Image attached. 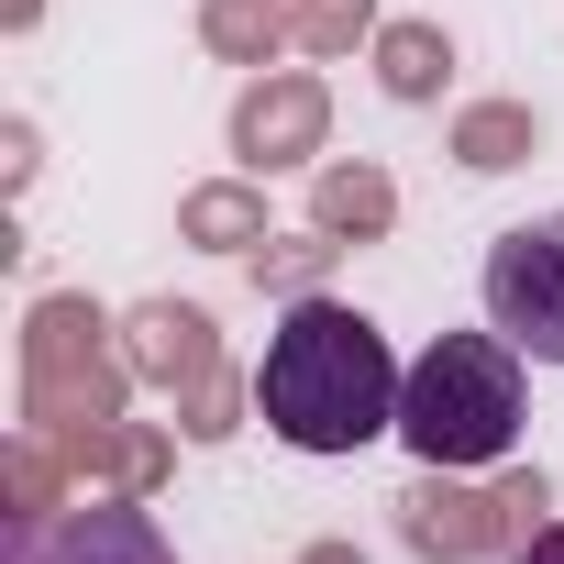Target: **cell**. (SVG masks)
Wrapping results in <instances>:
<instances>
[{"instance_id": "6da1fadb", "label": "cell", "mask_w": 564, "mask_h": 564, "mask_svg": "<svg viewBox=\"0 0 564 564\" xmlns=\"http://www.w3.org/2000/svg\"><path fill=\"white\" fill-rule=\"evenodd\" d=\"M399 355L366 311L344 300H300L289 322L265 333V366H254V410L276 443L300 454H366L377 432H399Z\"/></svg>"}, {"instance_id": "7a4b0ae2", "label": "cell", "mask_w": 564, "mask_h": 564, "mask_svg": "<svg viewBox=\"0 0 564 564\" xmlns=\"http://www.w3.org/2000/svg\"><path fill=\"white\" fill-rule=\"evenodd\" d=\"M399 443L421 465H498L520 443V344L509 333H443L399 388Z\"/></svg>"}, {"instance_id": "3957f363", "label": "cell", "mask_w": 564, "mask_h": 564, "mask_svg": "<svg viewBox=\"0 0 564 564\" xmlns=\"http://www.w3.org/2000/svg\"><path fill=\"white\" fill-rule=\"evenodd\" d=\"M487 322H498L531 366H564V210L509 221V232L487 243Z\"/></svg>"}, {"instance_id": "277c9868", "label": "cell", "mask_w": 564, "mask_h": 564, "mask_svg": "<svg viewBox=\"0 0 564 564\" xmlns=\"http://www.w3.org/2000/svg\"><path fill=\"white\" fill-rule=\"evenodd\" d=\"M0 564H177V542L133 498H78V509H23Z\"/></svg>"}, {"instance_id": "5b68a950", "label": "cell", "mask_w": 564, "mask_h": 564, "mask_svg": "<svg viewBox=\"0 0 564 564\" xmlns=\"http://www.w3.org/2000/svg\"><path fill=\"white\" fill-rule=\"evenodd\" d=\"M487 509H498V498H443V487H421V498H410V542H421V553H476V542H487Z\"/></svg>"}, {"instance_id": "8992f818", "label": "cell", "mask_w": 564, "mask_h": 564, "mask_svg": "<svg viewBox=\"0 0 564 564\" xmlns=\"http://www.w3.org/2000/svg\"><path fill=\"white\" fill-rule=\"evenodd\" d=\"M311 122H322V100H311V89H276V100H254V111H243V144H254V155L311 144Z\"/></svg>"}, {"instance_id": "52a82bcc", "label": "cell", "mask_w": 564, "mask_h": 564, "mask_svg": "<svg viewBox=\"0 0 564 564\" xmlns=\"http://www.w3.org/2000/svg\"><path fill=\"white\" fill-rule=\"evenodd\" d=\"M432 78H443V45H432V34H388V89H399V100H421Z\"/></svg>"}, {"instance_id": "ba28073f", "label": "cell", "mask_w": 564, "mask_h": 564, "mask_svg": "<svg viewBox=\"0 0 564 564\" xmlns=\"http://www.w3.org/2000/svg\"><path fill=\"white\" fill-rule=\"evenodd\" d=\"M465 166H520V111H476L465 122Z\"/></svg>"}, {"instance_id": "9c48e42d", "label": "cell", "mask_w": 564, "mask_h": 564, "mask_svg": "<svg viewBox=\"0 0 564 564\" xmlns=\"http://www.w3.org/2000/svg\"><path fill=\"white\" fill-rule=\"evenodd\" d=\"M322 221H333V232H344V221H388V188H377V177H333V188H322Z\"/></svg>"}, {"instance_id": "30bf717a", "label": "cell", "mask_w": 564, "mask_h": 564, "mask_svg": "<svg viewBox=\"0 0 564 564\" xmlns=\"http://www.w3.org/2000/svg\"><path fill=\"white\" fill-rule=\"evenodd\" d=\"M366 23V0H311V45H344Z\"/></svg>"}, {"instance_id": "8fae6325", "label": "cell", "mask_w": 564, "mask_h": 564, "mask_svg": "<svg viewBox=\"0 0 564 564\" xmlns=\"http://www.w3.org/2000/svg\"><path fill=\"white\" fill-rule=\"evenodd\" d=\"M520 564H564V531H531V553Z\"/></svg>"}]
</instances>
